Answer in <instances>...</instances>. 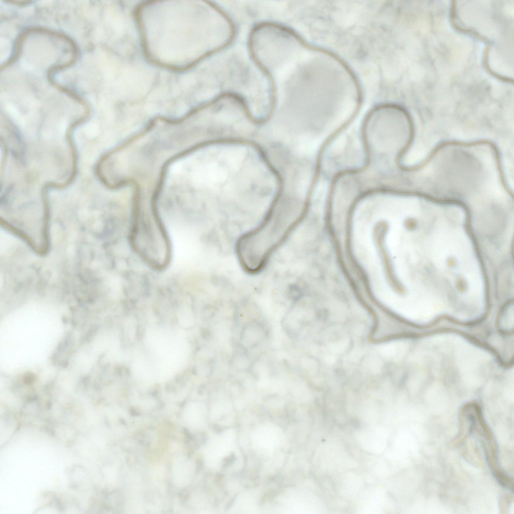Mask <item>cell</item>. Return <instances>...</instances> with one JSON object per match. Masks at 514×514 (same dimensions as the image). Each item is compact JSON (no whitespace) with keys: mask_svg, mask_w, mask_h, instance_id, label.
I'll return each instance as SVG.
<instances>
[{"mask_svg":"<svg viewBox=\"0 0 514 514\" xmlns=\"http://www.w3.org/2000/svg\"><path fill=\"white\" fill-rule=\"evenodd\" d=\"M266 335V329L262 322L257 320L248 322L240 332L241 348L246 350L258 346L264 340Z\"/></svg>","mask_w":514,"mask_h":514,"instance_id":"1","label":"cell"},{"mask_svg":"<svg viewBox=\"0 0 514 514\" xmlns=\"http://www.w3.org/2000/svg\"><path fill=\"white\" fill-rule=\"evenodd\" d=\"M233 363L236 368L240 370H245L249 368L251 361L248 355L244 352H236L233 358Z\"/></svg>","mask_w":514,"mask_h":514,"instance_id":"2","label":"cell"}]
</instances>
